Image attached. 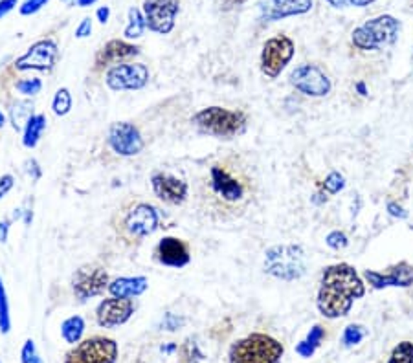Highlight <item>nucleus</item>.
I'll use <instances>...</instances> for the list:
<instances>
[{"label":"nucleus","mask_w":413,"mask_h":363,"mask_svg":"<svg viewBox=\"0 0 413 363\" xmlns=\"http://www.w3.org/2000/svg\"><path fill=\"white\" fill-rule=\"evenodd\" d=\"M21 363H45L33 340L24 341L23 349H21Z\"/></svg>","instance_id":"nucleus-35"},{"label":"nucleus","mask_w":413,"mask_h":363,"mask_svg":"<svg viewBox=\"0 0 413 363\" xmlns=\"http://www.w3.org/2000/svg\"><path fill=\"white\" fill-rule=\"evenodd\" d=\"M33 105L30 101H17L9 108V120L15 130H24L26 121L33 116Z\"/></svg>","instance_id":"nucleus-28"},{"label":"nucleus","mask_w":413,"mask_h":363,"mask_svg":"<svg viewBox=\"0 0 413 363\" xmlns=\"http://www.w3.org/2000/svg\"><path fill=\"white\" fill-rule=\"evenodd\" d=\"M356 88L360 90V94H362V96H366V94H368V92H366V86H364V83H358V85H356Z\"/></svg>","instance_id":"nucleus-51"},{"label":"nucleus","mask_w":413,"mask_h":363,"mask_svg":"<svg viewBox=\"0 0 413 363\" xmlns=\"http://www.w3.org/2000/svg\"><path fill=\"white\" fill-rule=\"evenodd\" d=\"M184 325H186V319L182 318V316H176V314H166L162 318V321H160V328L167 332L180 330Z\"/></svg>","instance_id":"nucleus-38"},{"label":"nucleus","mask_w":413,"mask_h":363,"mask_svg":"<svg viewBox=\"0 0 413 363\" xmlns=\"http://www.w3.org/2000/svg\"><path fill=\"white\" fill-rule=\"evenodd\" d=\"M151 188L154 197L167 206H182L189 197L188 182L166 171H154L151 175Z\"/></svg>","instance_id":"nucleus-16"},{"label":"nucleus","mask_w":413,"mask_h":363,"mask_svg":"<svg viewBox=\"0 0 413 363\" xmlns=\"http://www.w3.org/2000/svg\"><path fill=\"white\" fill-rule=\"evenodd\" d=\"M325 242H327V246L331 248V250H344V248H347V244H349V238H347V235L344 234V231H340V229H334V231H331V234L327 235V238H325Z\"/></svg>","instance_id":"nucleus-36"},{"label":"nucleus","mask_w":413,"mask_h":363,"mask_svg":"<svg viewBox=\"0 0 413 363\" xmlns=\"http://www.w3.org/2000/svg\"><path fill=\"white\" fill-rule=\"evenodd\" d=\"M364 277L369 282V287L375 288V290H384V288L390 287L409 288L413 284V265H409L406 260H400L397 265L387 266L384 272L366 270Z\"/></svg>","instance_id":"nucleus-17"},{"label":"nucleus","mask_w":413,"mask_h":363,"mask_svg":"<svg viewBox=\"0 0 413 363\" xmlns=\"http://www.w3.org/2000/svg\"><path fill=\"white\" fill-rule=\"evenodd\" d=\"M108 272L99 265H83L72 275V292L76 299L89 301L101 296L108 288Z\"/></svg>","instance_id":"nucleus-13"},{"label":"nucleus","mask_w":413,"mask_h":363,"mask_svg":"<svg viewBox=\"0 0 413 363\" xmlns=\"http://www.w3.org/2000/svg\"><path fill=\"white\" fill-rule=\"evenodd\" d=\"M387 363H413V343L412 341H400L395 349L391 350Z\"/></svg>","instance_id":"nucleus-32"},{"label":"nucleus","mask_w":413,"mask_h":363,"mask_svg":"<svg viewBox=\"0 0 413 363\" xmlns=\"http://www.w3.org/2000/svg\"><path fill=\"white\" fill-rule=\"evenodd\" d=\"M366 296V284L355 266L336 263L324 270L319 281L316 306L327 319L344 318L351 312L355 301Z\"/></svg>","instance_id":"nucleus-2"},{"label":"nucleus","mask_w":413,"mask_h":363,"mask_svg":"<svg viewBox=\"0 0 413 363\" xmlns=\"http://www.w3.org/2000/svg\"><path fill=\"white\" fill-rule=\"evenodd\" d=\"M61 2H70V0H61Z\"/></svg>","instance_id":"nucleus-52"},{"label":"nucleus","mask_w":413,"mask_h":363,"mask_svg":"<svg viewBox=\"0 0 413 363\" xmlns=\"http://www.w3.org/2000/svg\"><path fill=\"white\" fill-rule=\"evenodd\" d=\"M158 224H160V217H158L157 207L149 202L136 200V198L125 202L113 217L114 231L130 246L151 237L158 229Z\"/></svg>","instance_id":"nucleus-3"},{"label":"nucleus","mask_w":413,"mask_h":363,"mask_svg":"<svg viewBox=\"0 0 413 363\" xmlns=\"http://www.w3.org/2000/svg\"><path fill=\"white\" fill-rule=\"evenodd\" d=\"M136 55H140V46L120 39L108 40L107 45L96 54L94 70L103 72V70H108L111 67H116L120 63H129Z\"/></svg>","instance_id":"nucleus-19"},{"label":"nucleus","mask_w":413,"mask_h":363,"mask_svg":"<svg viewBox=\"0 0 413 363\" xmlns=\"http://www.w3.org/2000/svg\"><path fill=\"white\" fill-rule=\"evenodd\" d=\"M285 345L265 332H251L232 343L228 363H281Z\"/></svg>","instance_id":"nucleus-4"},{"label":"nucleus","mask_w":413,"mask_h":363,"mask_svg":"<svg viewBox=\"0 0 413 363\" xmlns=\"http://www.w3.org/2000/svg\"><path fill=\"white\" fill-rule=\"evenodd\" d=\"M387 211H390V215L395 217V219H408V211L402 206H399L397 202H387Z\"/></svg>","instance_id":"nucleus-43"},{"label":"nucleus","mask_w":413,"mask_h":363,"mask_svg":"<svg viewBox=\"0 0 413 363\" xmlns=\"http://www.w3.org/2000/svg\"><path fill=\"white\" fill-rule=\"evenodd\" d=\"M324 338H325V328L322 327V325H315V327L309 330V334H307L300 343H298L296 352L301 356V358H310V356L315 355L316 350H318V347L322 345Z\"/></svg>","instance_id":"nucleus-25"},{"label":"nucleus","mask_w":413,"mask_h":363,"mask_svg":"<svg viewBox=\"0 0 413 363\" xmlns=\"http://www.w3.org/2000/svg\"><path fill=\"white\" fill-rule=\"evenodd\" d=\"M4 125H6V116H4V113L0 110V129H4Z\"/></svg>","instance_id":"nucleus-50"},{"label":"nucleus","mask_w":413,"mask_h":363,"mask_svg":"<svg viewBox=\"0 0 413 363\" xmlns=\"http://www.w3.org/2000/svg\"><path fill=\"white\" fill-rule=\"evenodd\" d=\"M145 28H147V23H145L144 11L138 8H130L129 13H127V26L123 30V37L127 40L140 39L144 35Z\"/></svg>","instance_id":"nucleus-26"},{"label":"nucleus","mask_w":413,"mask_h":363,"mask_svg":"<svg viewBox=\"0 0 413 363\" xmlns=\"http://www.w3.org/2000/svg\"><path fill=\"white\" fill-rule=\"evenodd\" d=\"M290 85L309 98H324L332 90V83L327 74L316 64H300L288 76Z\"/></svg>","instance_id":"nucleus-12"},{"label":"nucleus","mask_w":413,"mask_h":363,"mask_svg":"<svg viewBox=\"0 0 413 363\" xmlns=\"http://www.w3.org/2000/svg\"><path fill=\"white\" fill-rule=\"evenodd\" d=\"M366 336H368L366 327H362V325H355V323H353V325H347L344 334H341V345L346 347V349L355 347V345H358L360 341L364 340Z\"/></svg>","instance_id":"nucleus-31"},{"label":"nucleus","mask_w":413,"mask_h":363,"mask_svg":"<svg viewBox=\"0 0 413 363\" xmlns=\"http://www.w3.org/2000/svg\"><path fill=\"white\" fill-rule=\"evenodd\" d=\"M46 130V116L45 114H33L30 120L26 121L23 130V145L26 149H35L41 142L43 134Z\"/></svg>","instance_id":"nucleus-23"},{"label":"nucleus","mask_w":413,"mask_h":363,"mask_svg":"<svg viewBox=\"0 0 413 363\" xmlns=\"http://www.w3.org/2000/svg\"><path fill=\"white\" fill-rule=\"evenodd\" d=\"M400 21L393 15H378L375 18H369L364 24L355 28L351 35L353 46L362 52H375L386 46H391L399 39Z\"/></svg>","instance_id":"nucleus-7"},{"label":"nucleus","mask_w":413,"mask_h":363,"mask_svg":"<svg viewBox=\"0 0 413 363\" xmlns=\"http://www.w3.org/2000/svg\"><path fill=\"white\" fill-rule=\"evenodd\" d=\"M149 288V279L145 275H135V277H116L108 282V294L120 299H135L145 294Z\"/></svg>","instance_id":"nucleus-22"},{"label":"nucleus","mask_w":413,"mask_h":363,"mask_svg":"<svg viewBox=\"0 0 413 363\" xmlns=\"http://www.w3.org/2000/svg\"><path fill=\"white\" fill-rule=\"evenodd\" d=\"M118 341L107 336H92L79 341L64 355L63 363H118Z\"/></svg>","instance_id":"nucleus-8"},{"label":"nucleus","mask_w":413,"mask_h":363,"mask_svg":"<svg viewBox=\"0 0 413 363\" xmlns=\"http://www.w3.org/2000/svg\"><path fill=\"white\" fill-rule=\"evenodd\" d=\"M24 169H26L28 176L32 178V182H37V180H39L43 176L41 166H39V161L33 160V158L26 160V163H24Z\"/></svg>","instance_id":"nucleus-40"},{"label":"nucleus","mask_w":413,"mask_h":363,"mask_svg":"<svg viewBox=\"0 0 413 363\" xmlns=\"http://www.w3.org/2000/svg\"><path fill=\"white\" fill-rule=\"evenodd\" d=\"M200 206L210 219L232 220L244 215L257 197V178L248 161L237 154L208 167L200 188Z\"/></svg>","instance_id":"nucleus-1"},{"label":"nucleus","mask_w":413,"mask_h":363,"mask_svg":"<svg viewBox=\"0 0 413 363\" xmlns=\"http://www.w3.org/2000/svg\"><path fill=\"white\" fill-rule=\"evenodd\" d=\"M154 259L167 268H184L191 263V250L184 238L164 237L154 248Z\"/></svg>","instance_id":"nucleus-20"},{"label":"nucleus","mask_w":413,"mask_h":363,"mask_svg":"<svg viewBox=\"0 0 413 363\" xmlns=\"http://www.w3.org/2000/svg\"><path fill=\"white\" fill-rule=\"evenodd\" d=\"M135 301L120 299V297H108L103 299L96 309V323L101 328L122 327L135 314Z\"/></svg>","instance_id":"nucleus-18"},{"label":"nucleus","mask_w":413,"mask_h":363,"mask_svg":"<svg viewBox=\"0 0 413 363\" xmlns=\"http://www.w3.org/2000/svg\"><path fill=\"white\" fill-rule=\"evenodd\" d=\"M324 193H325V191H324ZM324 193L315 195V197H312V202H315V204H322V202H327V197H325Z\"/></svg>","instance_id":"nucleus-49"},{"label":"nucleus","mask_w":413,"mask_h":363,"mask_svg":"<svg viewBox=\"0 0 413 363\" xmlns=\"http://www.w3.org/2000/svg\"><path fill=\"white\" fill-rule=\"evenodd\" d=\"M11 332V310H9L8 292H6L4 281L0 277V334Z\"/></svg>","instance_id":"nucleus-30"},{"label":"nucleus","mask_w":413,"mask_h":363,"mask_svg":"<svg viewBox=\"0 0 413 363\" xmlns=\"http://www.w3.org/2000/svg\"><path fill=\"white\" fill-rule=\"evenodd\" d=\"M50 0H24L23 4L18 6V13L23 15V17H30V15L39 13L46 4H48Z\"/></svg>","instance_id":"nucleus-37"},{"label":"nucleus","mask_w":413,"mask_h":363,"mask_svg":"<svg viewBox=\"0 0 413 363\" xmlns=\"http://www.w3.org/2000/svg\"><path fill=\"white\" fill-rule=\"evenodd\" d=\"M107 144L114 154L123 158L138 156L145 147L142 132L130 121H114L108 129Z\"/></svg>","instance_id":"nucleus-11"},{"label":"nucleus","mask_w":413,"mask_h":363,"mask_svg":"<svg viewBox=\"0 0 413 363\" xmlns=\"http://www.w3.org/2000/svg\"><path fill=\"white\" fill-rule=\"evenodd\" d=\"M206 356L198 347L197 338H186L179 347V363H204Z\"/></svg>","instance_id":"nucleus-27"},{"label":"nucleus","mask_w":413,"mask_h":363,"mask_svg":"<svg viewBox=\"0 0 413 363\" xmlns=\"http://www.w3.org/2000/svg\"><path fill=\"white\" fill-rule=\"evenodd\" d=\"M96 18H98L101 24H107L108 18H111V8H108V6H101V8L96 11Z\"/></svg>","instance_id":"nucleus-45"},{"label":"nucleus","mask_w":413,"mask_h":363,"mask_svg":"<svg viewBox=\"0 0 413 363\" xmlns=\"http://www.w3.org/2000/svg\"><path fill=\"white\" fill-rule=\"evenodd\" d=\"M149 68L144 63H120L105 72V85L114 92L142 90L149 83Z\"/></svg>","instance_id":"nucleus-10"},{"label":"nucleus","mask_w":413,"mask_h":363,"mask_svg":"<svg viewBox=\"0 0 413 363\" xmlns=\"http://www.w3.org/2000/svg\"><path fill=\"white\" fill-rule=\"evenodd\" d=\"M72 105H74L72 94H70V90H68L67 86L59 88L54 94V99H52V110H54L55 116L59 117L67 116V114L72 110Z\"/></svg>","instance_id":"nucleus-29"},{"label":"nucleus","mask_w":413,"mask_h":363,"mask_svg":"<svg viewBox=\"0 0 413 363\" xmlns=\"http://www.w3.org/2000/svg\"><path fill=\"white\" fill-rule=\"evenodd\" d=\"M98 0H76V4L79 6V8H89V6L96 4Z\"/></svg>","instance_id":"nucleus-48"},{"label":"nucleus","mask_w":413,"mask_h":363,"mask_svg":"<svg viewBox=\"0 0 413 363\" xmlns=\"http://www.w3.org/2000/svg\"><path fill=\"white\" fill-rule=\"evenodd\" d=\"M59 61V46L52 39H41L33 42L24 55L15 61V68L18 72H50Z\"/></svg>","instance_id":"nucleus-14"},{"label":"nucleus","mask_w":413,"mask_h":363,"mask_svg":"<svg viewBox=\"0 0 413 363\" xmlns=\"http://www.w3.org/2000/svg\"><path fill=\"white\" fill-rule=\"evenodd\" d=\"M191 121L200 132L219 139H232L241 136L248 127V116L243 110L225 107H206L198 110Z\"/></svg>","instance_id":"nucleus-5"},{"label":"nucleus","mask_w":413,"mask_h":363,"mask_svg":"<svg viewBox=\"0 0 413 363\" xmlns=\"http://www.w3.org/2000/svg\"><path fill=\"white\" fill-rule=\"evenodd\" d=\"M90 33H92V21H90V17H85L81 23L77 24L76 37L77 39H85V37H89Z\"/></svg>","instance_id":"nucleus-42"},{"label":"nucleus","mask_w":413,"mask_h":363,"mask_svg":"<svg viewBox=\"0 0 413 363\" xmlns=\"http://www.w3.org/2000/svg\"><path fill=\"white\" fill-rule=\"evenodd\" d=\"M309 259L301 244H276L265 251V272L279 281L292 282L307 274Z\"/></svg>","instance_id":"nucleus-6"},{"label":"nucleus","mask_w":413,"mask_h":363,"mask_svg":"<svg viewBox=\"0 0 413 363\" xmlns=\"http://www.w3.org/2000/svg\"><path fill=\"white\" fill-rule=\"evenodd\" d=\"M15 88H17L23 96H26V98H33V96L41 94L43 81L39 79V77H26V79L17 81Z\"/></svg>","instance_id":"nucleus-33"},{"label":"nucleus","mask_w":413,"mask_h":363,"mask_svg":"<svg viewBox=\"0 0 413 363\" xmlns=\"http://www.w3.org/2000/svg\"><path fill=\"white\" fill-rule=\"evenodd\" d=\"M332 8H366L375 0H325Z\"/></svg>","instance_id":"nucleus-39"},{"label":"nucleus","mask_w":413,"mask_h":363,"mask_svg":"<svg viewBox=\"0 0 413 363\" xmlns=\"http://www.w3.org/2000/svg\"><path fill=\"white\" fill-rule=\"evenodd\" d=\"M322 188H324L325 193L336 195V193H340L341 189L346 188V178H344V175L338 173V171H331V173L325 176Z\"/></svg>","instance_id":"nucleus-34"},{"label":"nucleus","mask_w":413,"mask_h":363,"mask_svg":"<svg viewBox=\"0 0 413 363\" xmlns=\"http://www.w3.org/2000/svg\"><path fill=\"white\" fill-rule=\"evenodd\" d=\"M294 52H296V45L287 35H276L265 40L259 59L263 76H266L268 79H276L281 76V72L294 57Z\"/></svg>","instance_id":"nucleus-9"},{"label":"nucleus","mask_w":413,"mask_h":363,"mask_svg":"<svg viewBox=\"0 0 413 363\" xmlns=\"http://www.w3.org/2000/svg\"><path fill=\"white\" fill-rule=\"evenodd\" d=\"M247 0H222V9H234V8H239V6H243Z\"/></svg>","instance_id":"nucleus-47"},{"label":"nucleus","mask_w":413,"mask_h":363,"mask_svg":"<svg viewBox=\"0 0 413 363\" xmlns=\"http://www.w3.org/2000/svg\"><path fill=\"white\" fill-rule=\"evenodd\" d=\"M312 0H265L259 4V17L265 23H276L288 17L309 13Z\"/></svg>","instance_id":"nucleus-21"},{"label":"nucleus","mask_w":413,"mask_h":363,"mask_svg":"<svg viewBox=\"0 0 413 363\" xmlns=\"http://www.w3.org/2000/svg\"><path fill=\"white\" fill-rule=\"evenodd\" d=\"M86 323L81 316H70L61 323V336L67 341L68 345H77L79 341H83L85 336Z\"/></svg>","instance_id":"nucleus-24"},{"label":"nucleus","mask_w":413,"mask_h":363,"mask_svg":"<svg viewBox=\"0 0 413 363\" xmlns=\"http://www.w3.org/2000/svg\"><path fill=\"white\" fill-rule=\"evenodd\" d=\"M18 4V0H0V18L6 17V15Z\"/></svg>","instance_id":"nucleus-44"},{"label":"nucleus","mask_w":413,"mask_h":363,"mask_svg":"<svg viewBox=\"0 0 413 363\" xmlns=\"http://www.w3.org/2000/svg\"><path fill=\"white\" fill-rule=\"evenodd\" d=\"M142 11L151 32L169 35L175 30L180 0H144Z\"/></svg>","instance_id":"nucleus-15"},{"label":"nucleus","mask_w":413,"mask_h":363,"mask_svg":"<svg viewBox=\"0 0 413 363\" xmlns=\"http://www.w3.org/2000/svg\"><path fill=\"white\" fill-rule=\"evenodd\" d=\"M9 224H11V220H0V242L8 241Z\"/></svg>","instance_id":"nucleus-46"},{"label":"nucleus","mask_w":413,"mask_h":363,"mask_svg":"<svg viewBox=\"0 0 413 363\" xmlns=\"http://www.w3.org/2000/svg\"><path fill=\"white\" fill-rule=\"evenodd\" d=\"M15 185V178L13 175H2L0 176V200L6 197V195L13 189Z\"/></svg>","instance_id":"nucleus-41"}]
</instances>
